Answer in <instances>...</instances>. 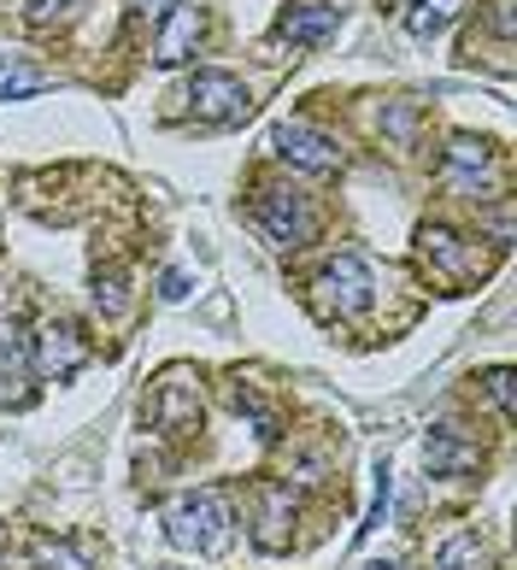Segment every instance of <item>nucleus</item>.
<instances>
[{
  "mask_svg": "<svg viewBox=\"0 0 517 570\" xmlns=\"http://www.w3.org/2000/svg\"><path fill=\"white\" fill-rule=\"evenodd\" d=\"M494 171V147L482 136H452L441 154V177L447 183H482Z\"/></svg>",
  "mask_w": 517,
  "mask_h": 570,
  "instance_id": "nucleus-12",
  "label": "nucleus"
},
{
  "mask_svg": "<svg viewBox=\"0 0 517 570\" xmlns=\"http://www.w3.org/2000/svg\"><path fill=\"white\" fill-rule=\"evenodd\" d=\"M418 253H423L429 265H441L447 283H470V277H482V271H488L482 247L470 242V236H452V229H441V224H423L418 229Z\"/></svg>",
  "mask_w": 517,
  "mask_h": 570,
  "instance_id": "nucleus-5",
  "label": "nucleus"
},
{
  "mask_svg": "<svg viewBox=\"0 0 517 570\" xmlns=\"http://www.w3.org/2000/svg\"><path fill=\"white\" fill-rule=\"evenodd\" d=\"M206 36V18H201V7H170V18H165V30H159V41H154V59L159 66H183V59L194 53V41Z\"/></svg>",
  "mask_w": 517,
  "mask_h": 570,
  "instance_id": "nucleus-10",
  "label": "nucleus"
},
{
  "mask_svg": "<svg viewBox=\"0 0 517 570\" xmlns=\"http://www.w3.org/2000/svg\"><path fill=\"white\" fill-rule=\"evenodd\" d=\"M95 306H106V312H124V271H118V265L95 271Z\"/></svg>",
  "mask_w": 517,
  "mask_h": 570,
  "instance_id": "nucleus-18",
  "label": "nucleus"
},
{
  "mask_svg": "<svg viewBox=\"0 0 517 570\" xmlns=\"http://www.w3.org/2000/svg\"><path fill=\"white\" fill-rule=\"evenodd\" d=\"M82 358H89V342H82V330L77 324H41L36 330V365L48 371V376H71L82 371Z\"/></svg>",
  "mask_w": 517,
  "mask_h": 570,
  "instance_id": "nucleus-7",
  "label": "nucleus"
},
{
  "mask_svg": "<svg viewBox=\"0 0 517 570\" xmlns=\"http://www.w3.org/2000/svg\"><path fill=\"white\" fill-rule=\"evenodd\" d=\"M423 464L436 476H465V471H477V464H482V453H477V441H465L452 424H436L429 441H423Z\"/></svg>",
  "mask_w": 517,
  "mask_h": 570,
  "instance_id": "nucleus-9",
  "label": "nucleus"
},
{
  "mask_svg": "<svg viewBox=\"0 0 517 570\" xmlns=\"http://www.w3.org/2000/svg\"><path fill=\"white\" fill-rule=\"evenodd\" d=\"M183 294H188V283L177 277V271H170V277H165V301H183Z\"/></svg>",
  "mask_w": 517,
  "mask_h": 570,
  "instance_id": "nucleus-22",
  "label": "nucleus"
},
{
  "mask_svg": "<svg viewBox=\"0 0 517 570\" xmlns=\"http://www.w3.org/2000/svg\"><path fill=\"white\" fill-rule=\"evenodd\" d=\"M276 36L294 41V48H318V41H330L335 36V0H289Z\"/></svg>",
  "mask_w": 517,
  "mask_h": 570,
  "instance_id": "nucleus-8",
  "label": "nucleus"
},
{
  "mask_svg": "<svg viewBox=\"0 0 517 570\" xmlns=\"http://www.w3.org/2000/svg\"><path fill=\"white\" fill-rule=\"evenodd\" d=\"M289 535H294V500H289L283 482H276V489H265V505H258V530H253V541L265 547V553H283Z\"/></svg>",
  "mask_w": 517,
  "mask_h": 570,
  "instance_id": "nucleus-13",
  "label": "nucleus"
},
{
  "mask_svg": "<svg viewBox=\"0 0 517 570\" xmlns=\"http://www.w3.org/2000/svg\"><path fill=\"white\" fill-rule=\"evenodd\" d=\"M459 12H465V0H418V7L406 12V30H412V36H436V30H447Z\"/></svg>",
  "mask_w": 517,
  "mask_h": 570,
  "instance_id": "nucleus-15",
  "label": "nucleus"
},
{
  "mask_svg": "<svg viewBox=\"0 0 517 570\" xmlns=\"http://www.w3.org/2000/svg\"><path fill=\"white\" fill-rule=\"evenodd\" d=\"M154 417H159V430H170V435H188L194 424H201V394H194L188 376H170V383L159 389Z\"/></svg>",
  "mask_w": 517,
  "mask_h": 570,
  "instance_id": "nucleus-11",
  "label": "nucleus"
},
{
  "mask_svg": "<svg viewBox=\"0 0 517 570\" xmlns=\"http://www.w3.org/2000/svg\"><path fill=\"white\" fill-rule=\"evenodd\" d=\"M482 383H488V394H494V406L511 412V371H488Z\"/></svg>",
  "mask_w": 517,
  "mask_h": 570,
  "instance_id": "nucleus-20",
  "label": "nucleus"
},
{
  "mask_svg": "<svg viewBox=\"0 0 517 570\" xmlns=\"http://www.w3.org/2000/svg\"><path fill=\"white\" fill-rule=\"evenodd\" d=\"M129 7H136L142 18H159V12H170V7H177V0H129Z\"/></svg>",
  "mask_w": 517,
  "mask_h": 570,
  "instance_id": "nucleus-21",
  "label": "nucleus"
},
{
  "mask_svg": "<svg viewBox=\"0 0 517 570\" xmlns=\"http://www.w3.org/2000/svg\"><path fill=\"white\" fill-rule=\"evenodd\" d=\"M36 570H89V559L65 541H36Z\"/></svg>",
  "mask_w": 517,
  "mask_h": 570,
  "instance_id": "nucleus-17",
  "label": "nucleus"
},
{
  "mask_svg": "<svg viewBox=\"0 0 517 570\" xmlns=\"http://www.w3.org/2000/svg\"><path fill=\"white\" fill-rule=\"evenodd\" d=\"M271 147L289 165H300V171H335V165H341V147L323 130H312V124H283V130L271 136Z\"/></svg>",
  "mask_w": 517,
  "mask_h": 570,
  "instance_id": "nucleus-6",
  "label": "nucleus"
},
{
  "mask_svg": "<svg viewBox=\"0 0 517 570\" xmlns=\"http://www.w3.org/2000/svg\"><path fill=\"white\" fill-rule=\"evenodd\" d=\"M36 89H48V71H36L30 59H18V53L0 59V100H25Z\"/></svg>",
  "mask_w": 517,
  "mask_h": 570,
  "instance_id": "nucleus-14",
  "label": "nucleus"
},
{
  "mask_svg": "<svg viewBox=\"0 0 517 570\" xmlns=\"http://www.w3.org/2000/svg\"><path fill=\"white\" fill-rule=\"evenodd\" d=\"M0 553H7V530H0Z\"/></svg>",
  "mask_w": 517,
  "mask_h": 570,
  "instance_id": "nucleus-24",
  "label": "nucleus"
},
{
  "mask_svg": "<svg viewBox=\"0 0 517 570\" xmlns=\"http://www.w3.org/2000/svg\"><path fill=\"white\" fill-rule=\"evenodd\" d=\"M230 523H235L230 518V500L218 489H194V494L165 505L170 541L188 547V553H201V559H212V553H224V547H230Z\"/></svg>",
  "mask_w": 517,
  "mask_h": 570,
  "instance_id": "nucleus-1",
  "label": "nucleus"
},
{
  "mask_svg": "<svg viewBox=\"0 0 517 570\" xmlns=\"http://www.w3.org/2000/svg\"><path fill=\"white\" fill-rule=\"evenodd\" d=\"M71 18V0H30V24L48 30V24H65Z\"/></svg>",
  "mask_w": 517,
  "mask_h": 570,
  "instance_id": "nucleus-19",
  "label": "nucleus"
},
{
  "mask_svg": "<svg viewBox=\"0 0 517 570\" xmlns=\"http://www.w3.org/2000/svg\"><path fill=\"white\" fill-rule=\"evenodd\" d=\"M359 570H406L400 559H371V564H359Z\"/></svg>",
  "mask_w": 517,
  "mask_h": 570,
  "instance_id": "nucleus-23",
  "label": "nucleus"
},
{
  "mask_svg": "<svg viewBox=\"0 0 517 570\" xmlns=\"http://www.w3.org/2000/svg\"><path fill=\"white\" fill-rule=\"evenodd\" d=\"M253 218H258V229H265L276 247H306L312 242V213H306L300 195H289V188H258Z\"/></svg>",
  "mask_w": 517,
  "mask_h": 570,
  "instance_id": "nucleus-3",
  "label": "nucleus"
},
{
  "mask_svg": "<svg viewBox=\"0 0 517 570\" xmlns=\"http://www.w3.org/2000/svg\"><path fill=\"white\" fill-rule=\"evenodd\" d=\"M436 570H488V553H482V541L477 535H452L441 541V553H436Z\"/></svg>",
  "mask_w": 517,
  "mask_h": 570,
  "instance_id": "nucleus-16",
  "label": "nucleus"
},
{
  "mask_svg": "<svg viewBox=\"0 0 517 570\" xmlns=\"http://www.w3.org/2000/svg\"><path fill=\"white\" fill-rule=\"evenodd\" d=\"M183 100H188V112L201 118V124H242L247 107H253L247 89H242V82H235L230 71H201V77L188 82Z\"/></svg>",
  "mask_w": 517,
  "mask_h": 570,
  "instance_id": "nucleus-4",
  "label": "nucleus"
},
{
  "mask_svg": "<svg viewBox=\"0 0 517 570\" xmlns=\"http://www.w3.org/2000/svg\"><path fill=\"white\" fill-rule=\"evenodd\" d=\"M318 312L323 318H353V312L371 306V271H364L359 253H335L330 265L318 271Z\"/></svg>",
  "mask_w": 517,
  "mask_h": 570,
  "instance_id": "nucleus-2",
  "label": "nucleus"
}]
</instances>
